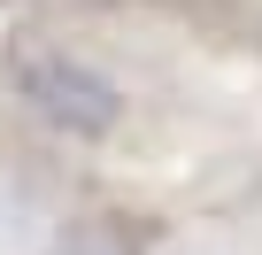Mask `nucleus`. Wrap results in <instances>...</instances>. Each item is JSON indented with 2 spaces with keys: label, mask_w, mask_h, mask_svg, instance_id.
I'll use <instances>...</instances> for the list:
<instances>
[{
  "label": "nucleus",
  "mask_w": 262,
  "mask_h": 255,
  "mask_svg": "<svg viewBox=\"0 0 262 255\" xmlns=\"http://www.w3.org/2000/svg\"><path fill=\"white\" fill-rule=\"evenodd\" d=\"M16 85L62 124V132H108V124H116V85L93 77L70 54H24L16 62Z\"/></svg>",
  "instance_id": "obj_1"
}]
</instances>
